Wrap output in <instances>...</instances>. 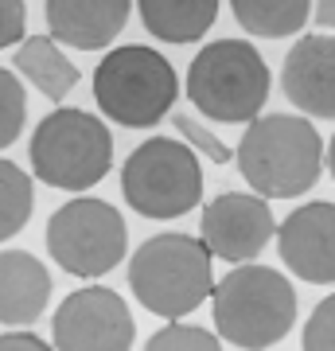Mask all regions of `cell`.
<instances>
[{"instance_id": "6da1fadb", "label": "cell", "mask_w": 335, "mask_h": 351, "mask_svg": "<svg viewBox=\"0 0 335 351\" xmlns=\"http://www.w3.org/2000/svg\"><path fill=\"white\" fill-rule=\"evenodd\" d=\"M238 172L261 199H297L320 184L323 141L304 113H258L238 145Z\"/></svg>"}, {"instance_id": "7a4b0ae2", "label": "cell", "mask_w": 335, "mask_h": 351, "mask_svg": "<svg viewBox=\"0 0 335 351\" xmlns=\"http://www.w3.org/2000/svg\"><path fill=\"white\" fill-rule=\"evenodd\" d=\"M214 328L242 351H269L297 324V289L269 265L242 262L211 289Z\"/></svg>"}, {"instance_id": "3957f363", "label": "cell", "mask_w": 335, "mask_h": 351, "mask_svg": "<svg viewBox=\"0 0 335 351\" xmlns=\"http://www.w3.org/2000/svg\"><path fill=\"white\" fill-rule=\"evenodd\" d=\"M129 289L145 313L184 320L211 297L214 254L195 234H156L129 258Z\"/></svg>"}, {"instance_id": "277c9868", "label": "cell", "mask_w": 335, "mask_h": 351, "mask_svg": "<svg viewBox=\"0 0 335 351\" xmlns=\"http://www.w3.org/2000/svg\"><path fill=\"white\" fill-rule=\"evenodd\" d=\"M269 63L246 39H214L187 66V98L223 125H249L269 101Z\"/></svg>"}, {"instance_id": "5b68a950", "label": "cell", "mask_w": 335, "mask_h": 351, "mask_svg": "<svg viewBox=\"0 0 335 351\" xmlns=\"http://www.w3.org/2000/svg\"><path fill=\"white\" fill-rule=\"evenodd\" d=\"M94 101L113 125L152 129L179 101V75L156 47H113L94 71Z\"/></svg>"}, {"instance_id": "8992f818", "label": "cell", "mask_w": 335, "mask_h": 351, "mask_svg": "<svg viewBox=\"0 0 335 351\" xmlns=\"http://www.w3.org/2000/svg\"><path fill=\"white\" fill-rule=\"evenodd\" d=\"M27 156H32V172L39 184L82 195L106 180L113 164L110 125L86 110L59 106L36 125Z\"/></svg>"}, {"instance_id": "52a82bcc", "label": "cell", "mask_w": 335, "mask_h": 351, "mask_svg": "<svg viewBox=\"0 0 335 351\" xmlns=\"http://www.w3.org/2000/svg\"><path fill=\"white\" fill-rule=\"evenodd\" d=\"M121 195L140 219H184L203 199L199 156L175 137H149L125 160Z\"/></svg>"}, {"instance_id": "ba28073f", "label": "cell", "mask_w": 335, "mask_h": 351, "mask_svg": "<svg viewBox=\"0 0 335 351\" xmlns=\"http://www.w3.org/2000/svg\"><path fill=\"white\" fill-rule=\"evenodd\" d=\"M129 226L121 211L106 199H66L47 219V254L71 277H106L125 262Z\"/></svg>"}, {"instance_id": "9c48e42d", "label": "cell", "mask_w": 335, "mask_h": 351, "mask_svg": "<svg viewBox=\"0 0 335 351\" xmlns=\"http://www.w3.org/2000/svg\"><path fill=\"white\" fill-rule=\"evenodd\" d=\"M51 339L55 351H133L137 324L121 293L90 285L71 293L55 308Z\"/></svg>"}, {"instance_id": "30bf717a", "label": "cell", "mask_w": 335, "mask_h": 351, "mask_svg": "<svg viewBox=\"0 0 335 351\" xmlns=\"http://www.w3.org/2000/svg\"><path fill=\"white\" fill-rule=\"evenodd\" d=\"M273 234L277 219L269 211V199H261L258 191H223L203 207L199 219V239L207 242V250L234 265L253 262Z\"/></svg>"}, {"instance_id": "8fae6325", "label": "cell", "mask_w": 335, "mask_h": 351, "mask_svg": "<svg viewBox=\"0 0 335 351\" xmlns=\"http://www.w3.org/2000/svg\"><path fill=\"white\" fill-rule=\"evenodd\" d=\"M277 250L288 274H297L308 285H332L335 281V203H304L277 223Z\"/></svg>"}, {"instance_id": "7c38bea8", "label": "cell", "mask_w": 335, "mask_h": 351, "mask_svg": "<svg viewBox=\"0 0 335 351\" xmlns=\"http://www.w3.org/2000/svg\"><path fill=\"white\" fill-rule=\"evenodd\" d=\"M281 90L288 106L308 117H335V36H300L281 63Z\"/></svg>"}, {"instance_id": "4fadbf2b", "label": "cell", "mask_w": 335, "mask_h": 351, "mask_svg": "<svg viewBox=\"0 0 335 351\" xmlns=\"http://www.w3.org/2000/svg\"><path fill=\"white\" fill-rule=\"evenodd\" d=\"M133 0H47V27L55 43L75 51H101L125 32Z\"/></svg>"}, {"instance_id": "5bb4252c", "label": "cell", "mask_w": 335, "mask_h": 351, "mask_svg": "<svg viewBox=\"0 0 335 351\" xmlns=\"http://www.w3.org/2000/svg\"><path fill=\"white\" fill-rule=\"evenodd\" d=\"M51 274L36 254L4 250L0 254V324L27 328L47 313Z\"/></svg>"}, {"instance_id": "9a60e30c", "label": "cell", "mask_w": 335, "mask_h": 351, "mask_svg": "<svg viewBox=\"0 0 335 351\" xmlns=\"http://www.w3.org/2000/svg\"><path fill=\"white\" fill-rule=\"evenodd\" d=\"M145 32L160 43H199L219 20V0H137Z\"/></svg>"}, {"instance_id": "2e32d148", "label": "cell", "mask_w": 335, "mask_h": 351, "mask_svg": "<svg viewBox=\"0 0 335 351\" xmlns=\"http://www.w3.org/2000/svg\"><path fill=\"white\" fill-rule=\"evenodd\" d=\"M16 71L47 101H62L78 86V66L62 55V47L51 36H27L16 51Z\"/></svg>"}, {"instance_id": "e0dca14e", "label": "cell", "mask_w": 335, "mask_h": 351, "mask_svg": "<svg viewBox=\"0 0 335 351\" xmlns=\"http://www.w3.org/2000/svg\"><path fill=\"white\" fill-rule=\"evenodd\" d=\"M234 20L246 36L288 39L312 20V0H230Z\"/></svg>"}, {"instance_id": "ac0fdd59", "label": "cell", "mask_w": 335, "mask_h": 351, "mask_svg": "<svg viewBox=\"0 0 335 351\" xmlns=\"http://www.w3.org/2000/svg\"><path fill=\"white\" fill-rule=\"evenodd\" d=\"M36 211V184L20 164L0 156V242L16 239Z\"/></svg>"}, {"instance_id": "d6986e66", "label": "cell", "mask_w": 335, "mask_h": 351, "mask_svg": "<svg viewBox=\"0 0 335 351\" xmlns=\"http://www.w3.org/2000/svg\"><path fill=\"white\" fill-rule=\"evenodd\" d=\"M24 121H27V90L20 82V75L0 66V149L20 141Z\"/></svg>"}, {"instance_id": "ffe728a7", "label": "cell", "mask_w": 335, "mask_h": 351, "mask_svg": "<svg viewBox=\"0 0 335 351\" xmlns=\"http://www.w3.org/2000/svg\"><path fill=\"white\" fill-rule=\"evenodd\" d=\"M145 351H223L219 336L207 332V328H195V324H168L160 328L156 336L145 343Z\"/></svg>"}, {"instance_id": "44dd1931", "label": "cell", "mask_w": 335, "mask_h": 351, "mask_svg": "<svg viewBox=\"0 0 335 351\" xmlns=\"http://www.w3.org/2000/svg\"><path fill=\"white\" fill-rule=\"evenodd\" d=\"M172 117V129L184 137V145H191L195 152H203L211 164H230L234 160V152H230V145H223V141L214 137L211 129L203 125L199 117H191V113H184V110H175V113H168Z\"/></svg>"}, {"instance_id": "7402d4cb", "label": "cell", "mask_w": 335, "mask_h": 351, "mask_svg": "<svg viewBox=\"0 0 335 351\" xmlns=\"http://www.w3.org/2000/svg\"><path fill=\"white\" fill-rule=\"evenodd\" d=\"M304 351H335V293L312 308L304 324Z\"/></svg>"}, {"instance_id": "603a6c76", "label": "cell", "mask_w": 335, "mask_h": 351, "mask_svg": "<svg viewBox=\"0 0 335 351\" xmlns=\"http://www.w3.org/2000/svg\"><path fill=\"white\" fill-rule=\"evenodd\" d=\"M27 32V4L24 0H0V51L20 43Z\"/></svg>"}, {"instance_id": "cb8c5ba5", "label": "cell", "mask_w": 335, "mask_h": 351, "mask_svg": "<svg viewBox=\"0 0 335 351\" xmlns=\"http://www.w3.org/2000/svg\"><path fill=\"white\" fill-rule=\"evenodd\" d=\"M0 351H55L43 336L27 332V328H16V332H4L0 336Z\"/></svg>"}, {"instance_id": "d4e9b609", "label": "cell", "mask_w": 335, "mask_h": 351, "mask_svg": "<svg viewBox=\"0 0 335 351\" xmlns=\"http://www.w3.org/2000/svg\"><path fill=\"white\" fill-rule=\"evenodd\" d=\"M312 20L327 32H335V0H312Z\"/></svg>"}, {"instance_id": "484cf974", "label": "cell", "mask_w": 335, "mask_h": 351, "mask_svg": "<svg viewBox=\"0 0 335 351\" xmlns=\"http://www.w3.org/2000/svg\"><path fill=\"white\" fill-rule=\"evenodd\" d=\"M323 160H327V168H332V180H335V137H332V145L323 149Z\"/></svg>"}]
</instances>
